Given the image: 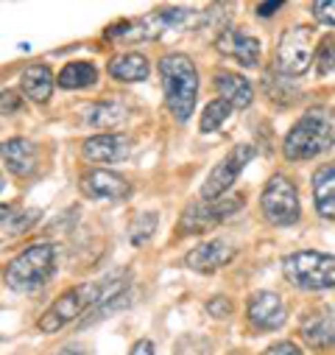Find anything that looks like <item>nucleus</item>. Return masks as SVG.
I'll return each instance as SVG.
<instances>
[{"instance_id":"7c9ffc66","label":"nucleus","mask_w":335,"mask_h":355,"mask_svg":"<svg viewBox=\"0 0 335 355\" xmlns=\"http://www.w3.org/2000/svg\"><path fill=\"white\" fill-rule=\"evenodd\" d=\"M12 216H15V213H12ZM39 216H42L39 210H23V213H17V218L9 221V230H12V232H26L28 227H34V224L39 221Z\"/></svg>"},{"instance_id":"39448f33","label":"nucleus","mask_w":335,"mask_h":355,"mask_svg":"<svg viewBox=\"0 0 335 355\" xmlns=\"http://www.w3.org/2000/svg\"><path fill=\"white\" fill-rule=\"evenodd\" d=\"M101 305V283H81V286H70L67 291H62L51 308L39 316L37 322V330L42 333H56L62 330L64 324L75 322V319H84L93 308Z\"/></svg>"},{"instance_id":"5701e85b","label":"nucleus","mask_w":335,"mask_h":355,"mask_svg":"<svg viewBox=\"0 0 335 355\" xmlns=\"http://www.w3.org/2000/svg\"><path fill=\"white\" fill-rule=\"evenodd\" d=\"M123 118H126V110H123V104H115V101L90 104L87 115H84V121L96 129H118L123 123Z\"/></svg>"},{"instance_id":"a211bd4d","label":"nucleus","mask_w":335,"mask_h":355,"mask_svg":"<svg viewBox=\"0 0 335 355\" xmlns=\"http://www.w3.org/2000/svg\"><path fill=\"white\" fill-rule=\"evenodd\" d=\"M53 87H56V78H53V70L42 62H34L23 70L20 76V90L28 101L34 104H48L51 96H53Z\"/></svg>"},{"instance_id":"c756f323","label":"nucleus","mask_w":335,"mask_h":355,"mask_svg":"<svg viewBox=\"0 0 335 355\" xmlns=\"http://www.w3.org/2000/svg\"><path fill=\"white\" fill-rule=\"evenodd\" d=\"M23 110V98L17 90H3L0 93V115H17Z\"/></svg>"},{"instance_id":"bb28decb","label":"nucleus","mask_w":335,"mask_h":355,"mask_svg":"<svg viewBox=\"0 0 335 355\" xmlns=\"http://www.w3.org/2000/svg\"><path fill=\"white\" fill-rule=\"evenodd\" d=\"M174 349L176 355H212V344L201 336H182Z\"/></svg>"},{"instance_id":"c9c22d12","label":"nucleus","mask_w":335,"mask_h":355,"mask_svg":"<svg viewBox=\"0 0 335 355\" xmlns=\"http://www.w3.org/2000/svg\"><path fill=\"white\" fill-rule=\"evenodd\" d=\"M12 213H15V210H12L9 205H0V224H3L6 218H12Z\"/></svg>"},{"instance_id":"0eeeda50","label":"nucleus","mask_w":335,"mask_h":355,"mask_svg":"<svg viewBox=\"0 0 335 355\" xmlns=\"http://www.w3.org/2000/svg\"><path fill=\"white\" fill-rule=\"evenodd\" d=\"M246 205V196H221V199H199L182 210L179 235H201L210 232L229 218H235Z\"/></svg>"},{"instance_id":"2eb2a0df","label":"nucleus","mask_w":335,"mask_h":355,"mask_svg":"<svg viewBox=\"0 0 335 355\" xmlns=\"http://www.w3.org/2000/svg\"><path fill=\"white\" fill-rule=\"evenodd\" d=\"M132 154V137L120 132L93 135L81 143V157L90 162H123Z\"/></svg>"},{"instance_id":"20e7f679","label":"nucleus","mask_w":335,"mask_h":355,"mask_svg":"<svg viewBox=\"0 0 335 355\" xmlns=\"http://www.w3.org/2000/svg\"><path fill=\"white\" fill-rule=\"evenodd\" d=\"M285 280L299 291H329L335 288V254L305 249L282 260Z\"/></svg>"},{"instance_id":"dca6fc26","label":"nucleus","mask_w":335,"mask_h":355,"mask_svg":"<svg viewBox=\"0 0 335 355\" xmlns=\"http://www.w3.org/2000/svg\"><path fill=\"white\" fill-rule=\"evenodd\" d=\"M299 336L307 347H332L335 344V305L313 308L299 322Z\"/></svg>"},{"instance_id":"b1692460","label":"nucleus","mask_w":335,"mask_h":355,"mask_svg":"<svg viewBox=\"0 0 335 355\" xmlns=\"http://www.w3.org/2000/svg\"><path fill=\"white\" fill-rule=\"evenodd\" d=\"M156 227H159V216H156L154 210L137 213V216L129 221V241H132L134 246H143V243H148V241L154 238Z\"/></svg>"},{"instance_id":"2f4dec72","label":"nucleus","mask_w":335,"mask_h":355,"mask_svg":"<svg viewBox=\"0 0 335 355\" xmlns=\"http://www.w3.org/2000/svg\"><path fill=\"white\" fill-rule=\"evenodd\" d=\"M263 355H305V352H302V347L293 344V341H277V344H271Z\"/></svg>"},{"instance_id":"473e14b6","label":"nucleus","mask_w":335,"mask_h":355,"mask_svg":"<svg viewBox=\"0 0 335 355\" xmlns=\"http://www.w3.org/2000/svg\"><path fill=\"white\" fill-rule=\"evenodd\" d=\"M285 3H282V0H266V3H257V17H263V20H269L271 15H277L280 9H282Z\"/></svg>"},{"instance_id":"e433bc0d","label":"nucleus","mask_w":335,"mask_h":355,"mask_svg":"<svg viewBox=\"0 0 335 355\" xmlns=\"http://www.w3.org/2000/svg\"><path fill=\"white\" fill-rule=\"evenodd\" d=\"M0 191H3V173H0Z\"/></svg>"},{"instance_id":"1a4fd4ad","label":"nucleus","mask_w":335,"mask_h":355,"mask_svg":"<svg viewBox=\"0 0 335 355\" xmlns=\"http://www.w3.org/2000/svg\"><path fill=\"white\" fill-rule=\"evenodd\" d=\"M255 154H257V148L255 146H248V143H240V146H232L229 151H226V157L210 171V176L204 180V185H201V199H221L232 185H235V180L243 173V168L255 159Z\"/></svg>"},{"instance_id":"f704fd0d","label":"nucleus","mask_w":335,"mask_h":355,"mask_svg":"<svg viewBox=\"0 0 335 355\" xmlns=\"http://www.w3.org/2000/svg\"><path fill=\"white\" fill-rule=\"evenodd\" d=\"M56 355H84V347H78V344H67V347H62Z\"/></svg>"},{"instance_id":"7ed1b4c3","label":"nucleus","mask_w":335,"mask_h":355,"mask_svg":"<svg viewBox=\"0 0 335 355\" xmlns=\"http://www.w3.org/2000/svg\"><path fill=\"white\" fill-rule=\"evenodd\" d=\"M59 269V252L51 241L31 243L23 249L3 272V283L17 294H31L45 288Z\"/></svg>"},{"instance_id":"cd10ccee","label":"nucleus","mask_w":335,"mask_h":355,"mask_svg":"<svg viewBox=\"0 0 335 355\" xmlns=\"http://www.w3.org/2000/svg\"><path fill=\"white\" fill-rule=\"evenodd\" d=\"M204 308H207V313H210L212 319H229V316H232V311H235V302H232L229 297L218 294V297H210Z\"/></svg>"},{"instance_id":"4468645a","label":"nucleus","mask_w":335,"mask_h":355,"mask_svg":"<svg viewBox=\"0 0 335 355\" xmlns=\"http://www.w3.org/2000/svg\"><path fill=\"white\" fill-rule=\"evenodd\" d=\"M215 51L221 56L237 59L243 67H257L260 64V40L255 34L243 31V28H235V26H226L215 37Z\"/></svg>"},{"instance_id":"ddd939ff","label":"nucleus","mask_w":335,"mask_h":355,"mask_svg":"<svg viewBox=\"0 0 335 355\" xmlns=\"http://www.w3.org/2000/svg\"><path fill=\"white\" fill-rule=\"evenodd\" d=\"M78 188L84 196H90L96 202H126L132 196V185L123 176L104 171V168H93L78 180Z\"/></svg>"},{"instance_id":"f3484780","label":"nucleus","mask_w":335,"mask_h":355,"mask_svg":"<svg viewBox=\"0 0 335 355\" xmlns=\"http://www.w3.org/2000/svg\"><path fill=\"white\" fill-rule=\"evenodd\" d=\"M0 159L15 176H31L37 168V146L28 137H9L0 143Z\"/></svg>"},{"instance_id":"6e6552de","label":"nucleus","mask_w":335,"mask_h":355,"mask_svg":"<svg viewBox=\"0 0 335 355\" xmlns=\"http://www.w3.org/2000/svg\"><path fill=\"white\" fill-rule=\"evenodd\" d=\"M316 31L310 26H291L274 48V70L282 76H305L313 64Z\"/></svg>"},{"instance_id":"aec40b11","label":"nucleus","mask_w":335,"mask_h":355,"mask_svg":"<svg viewBox=\"0 0 335 355\" xmlns=\"http://www.w3.org/2000/svg\"><path fill=\"white\" fill-rule=\"evenodd\" d=\"M215 90H218V98L226 101L232 110H246V107H251V101H255V87H251L243 76L229 73V70L215 73Z\"/></svg>"},{"instance_id":"72a5a7b5","label":"nucleus","mask_w":335,"mask_h":355,"mask_svg":"<svg viewBox=\"0 0 335 355\" xmlns=\"http://www.w3.org/2000/svg\"><path fill=\"white\" fill-rule=\"evenodd\" d=\"M129 355H156V352H154V341H151V338H140V341H134L132 349H129Z\"/></svg>"},{"instance_id":"f257e3e1","label":"nucleus","mask_w":335,"mask_h":355,"mask_svg":"<svg viewBox=\"0 0 335 355\" xmlns=\"http://www.w3.org/2000/svg\"><path fill=\"white\" fill-rule=\"evenodd\" d=\"M335 146V107H310L288 129L282 140V157L291 162L313 159Z\"/></svg>"},{"instance_id":"4be33fe9","label":"nucleus","mask_w":335,"mask_h":355,"mask_svg":"<svg viewBox=\"0 0 335 355\" xmlns=\"http://www.w3.org/2000/svg\"><path fill=\"white\" fill-rule=\"evenodd\" d=\"M96 81H98V67L84 59L67 62L56 76V87H62V90H90Z\"/></svg>"},{"instance_id":"423d86ee","label":"nucleus","mask_w":335,"mask_h":355,"mask_svg":"<svg viewBox=\"0 0 335 355\" xmlns=\"http://www.w3.org/2000/svg\"><path fill=\"white\" fill-rule=\"evenodd\" d=\"M260 210L263 218L271 227H293L302 218V205H299V191L288 173H271L269 182L260 193Z\"/></svg>"},{"instance_id":"c85d7f7f","label":"nucleus","mask_w":335,"mask_h":355,"mask_svg":"<svg viewBox=\"0 0 335 355\" xmlns=\"http://www.w3.org/2000/svg\"><path fill=\"white\" fill-rule=\"evenodd\" d=\"M310 12L321 26L335 28V0H316V3L310 6Z\"/></svg>"},{"instance_id":"f03ea898","label":"nucleus","mask_w":335,"mask_h":355,"mask_svg":"<svg viewBox=\"0 0 335 355\" xmlns=\"http://www.w3.org/2000/svg\"><path fill=\"white\" fill-rule=\"evenodd\" d=\"M159 78H162V90H165V104L179 123H188L196 98H199V70L196 62L188 53H165L159 62Z\"/></svg>"},{"instance_id":"9b49d317","label":"nucleus","mask_w":335,"mask_h":355,"mask_svg":"<svg viewBox=\"0 0 335 355\" xmlns=\"http://www.w3.org/2000/svg\"><path fill=\"white\" fill-rule=\"evenodd\" d=\"M162 34H168L162 12H151V15H143V17H134V20H120V23L107 28V40L109 42H120V45L154 42Z\"/></svg>"},{"instance_id":"412c9836","label":"nucleus","mask_w":335,"mask_h":355,"mask_svg":"<svg viewBox=\"0 0 335 355\" xmlns=\"http://www.w3.org/2000/svg\"><path fill=\"white\" fill-rule=\"evenodd\" d=\"M107 73L115 78V81H145L148 76H151V64H148V59L143 56V53H134V51H129V53H118V56H112L109 59V64H107Z\"/></svg>"},{"instance_id":"6ab92c4d","label":"nucleus","mask_w":335,"mask_h":355,"mask_svg":"<svg viewBox=\"0 0 335 355\" xmlns=\"http://www.w3.org/2000/svg\"><path fill=\"white\" fill-rule=\"evenodd\" d=\"M313 205L324 221H335V162H324L313 173Z\"/></svg>"},{"instance_id":"9d476101","label":"nucleus","mask_w":335,"mask_h":355,"mask_svg":"<svg viewBox=\"0 0 335 355\" xmlns=\"http://www.w3.org/2000/svg\"><path fill=\"white\" fill-rule=\"evenodd\" d=\"M246 319L257 333H274L288 322V308L280 294L274 291H257L246 302Z\"/></svg>"},{"instance_id":"a878e982","label":"nucleus","mask_w":335,"mask_h":355,"mask_svg":"<svg viewBox=\"0 0 335 355\" xmlns=\"http://www.w3.org/2000/svg\"><path fill=\"white\" fill-rule=\"evenodd\" d=\"M313 62H316V73H318L321 78L335 70V37H324V40L316 45Z\"/></svg>"},{"instance_id":"f8f14e48","label":"nucleus","mask_w":335,"mask_h":355,"mask_svg":"<svg viewBox=\"0 0 335 355\" xmlns=\"http://www.w3.org/2000/svg\"><path fill=\"white\" fill-rule=\"evenodd\" d=\"M235 254H237L235 243H229L226 238H212V241H201L199 246H193L185 254V266L199 275H215L235 260Z\"/></svg>"},{"instance_id":"393cba45","label":"nucleus","mask_w":335,"mask_h":355,"mask_svg":"<svg viewBox=\"0 0 335 355\" xmlns=\"http://www.w3.org/2000/svg\"><path fill=\"white\" fill-rule=\"evenodd\" d=\"M232 112H235V110H232L226 101H221V98L210 101V104L204 107V112H201V132H204V135L218 132V129H221V123H224Z\"/></svg>"}]
</instances>
